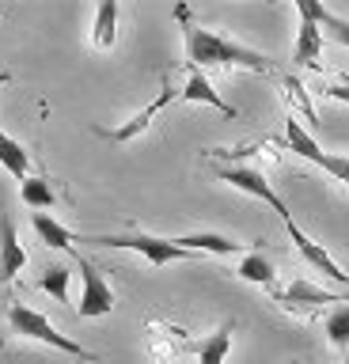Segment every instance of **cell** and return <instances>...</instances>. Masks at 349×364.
I'll use <instances>...</instances> for the list:
<instances>
[{
  "label": "cell",
  "instance_id": "9",
  "mask_svg": "<svg viewBox=\"0 0 349 364\" xmlns=\"http://www.w3.org/2000/svg\"><path fill=\"white\" fill-rule=\"evenodd\" d=\"M23 266H27V250L19 243V232H16L12 216L0 213V289L8 281H16L23 273Z\"/></svg>",
  "mask_w": 349,
  "mask_h": 364
},
{
  "label": "cell",
  "instance_id": "2",
  "mask_svg": "<svg viewBox=\"0 0 349 364\" xmlns=\"http://www.w3.org/2000/svg\"><path fill=\"white\" fill-rule=\"evenodd\" d=\"M8 323H12V330H16L19 338H31V341H42V346H53V349L69 353V357H80V360H87V364L99 360V353L76 346V341L65 338L46 315L35 311V307H27V304H12V307H8Z\"/></svg>",
  "mask_w": 349,
  "mask_h": 364
},
{
  "label": "cell",
  "instance_id": "12",
  "mask_svg": "<svg viewBox=\"0 0 349 364\" xmlns=\"http://www.w3.org/2000/svg\"><path fill=\"white\" fill-rule=\"evenodd\" d=\"M178 247H186V250H194V255H243L247 243H235V239L228 235H217V232H194V235H178L175 239Z\"/></svg>",
  "mask_w": 349,
  "mask_h": 364
},
{
  "label": "cell",
  "instance_id": "5",
  "mask_svg": "<svg viewBox=\"0 0 349 364\" xmlns=\"http://www.w3.org/2000/svg\"><path fill=\"white\" fill-rule=\"evenodd\" d=\"M285 136H289V148L296 156H304V159H311L315 167H323L326 175H334L342 186H349V156H334V152H323L319 144H315V136L304 129V125L296 122V118H289L285 122Z\"/></svg>",
  "mask_w": 349,
  "mask_h": 364
},
{
  "label": "cell",
  "instance_id": "24",
  "mask_svg": "<svg viewBox=\"0 0 349 364\" xmlns=\"http://www.w3.org/2000/svg\"><path fill=\"white\" fill-rule=\"evenodd\" d=\"M323 95H326V99H338V102H349V80H342V84H331V87H323Z\"/></svg>",
  "mask_w": 349,
  "mask_h": 364
},
{
  "label": "cell",
  "instance_id": "10",
  "mask_svg": "<svg viewBox=\"0 0 349 364\" xmlns=\"http://www.w3.org/2000/svg\"><path fill=\"white\" fill-rule=\"evenodd\" d=\"M175 99H178V95H175V87H171V84H163V91H160V95H156L149 107L137 114V118H129L126 125H118V129H103V136H107V141H114V144L133 141V136H141V133L152 125L156 114H163V107H167V102H175Z\"/></svg>",
  "mask_w": 349,
  "mask_h": 364
},
{
  "label": "cell",
  "instance_id": "18",
  "mask_svg": "<svg viewBox=\"0 0 349 364\" xmlns=\"http://www.w3.org/2000/svg\"><path fill=\"white\" fill-rule=\"evenodd\" d=\"M19 198H23V205H27V209H35V213H46V209H53V201H58V193H53L50 178H27V182H19Z\"/></svg>",
  "mask_w": 349,
  "mask_h": 364
},
{
  "label": "cell",
  "instance_id": "22",
  "mask_svg": "<svg viewBox=\"0 0 349 364\" xmlns=\"http://www.w3.org/2000/svg\"><path fill=\"white\" fill-rule=\"evenodd\" d=\"M319 23H323L326 31H331V38H334L338 46H349V19L334 16L331 8H319Z\"/></svg>",
  "mask_w": 349,
  "mask_h": 364
},
{
  "label": "cell",
  "instance_id": "7",
  "mask_svg": "<svg viewBox=\"0 0 349 364\" xmlns=\"http://www.w3.org/2000/svg\"><path fill=\"white\" fill-rule=\"evenodd\" d=\"M281 224H285L289 239H292V243H296L300 258L308 262L311 269H319L323 277H331V281H338V284H345V289H349V273H345L342 266H338V262H334L331 255H326V250H323V243H315V239H311L308 232H304V228H300L296 220H292V216H285V220H281Z\"/></svg>",
  "mask_w": 349,
  "mask_h": 364
},
{
  "label": "cell",
  "instance_id": "8",
  "mask_svg": "<svg viewBox=\"0 0 349 364\" xmlns=\"http://www.w3.org/2000/svg\"><path fill=\"white\" fill-rule=\"evenodd\" d=\"M76 266H80V281H84V292H80V318H99V315H110V307H114V292H110V284L103 281V273H99L87 258L76 255Z\"/></svg>",
  "mask_w": 349,
  "mask_h": 364
},
{
  "label": "cell",
  "instance_id": "16",
  "mask_svg": "<svg viewBox=\"0 0 349 364\" xmlns=\"http://www.w3.org/2000/svg\"><path fill=\"white\" fill-rule=\"evenodd\" d=\"M277 296V304H285V307H292V304H349V300H342V296H334V292H323V289H315V284H308V281H292L285 292H274Z\"/></svg>",
  "mask_w": 349,
  "mask_h": 364
},
{
  "label": "cell",
  "instance_id": "6",
  "mask_svg": "<svg viewBox=\"0 0 349 364\" xmlns=\"http://www.w3.org/2000/svg\"><path fill=\"white\" fill-rule=\"evenodd\" d=\"M217 178L228 182V186H235V190H243V193H251V198H258V201H266L269 209L281 216V220H285V216H292L289 205L281 201V193L266 182L262 171H254V167H217Z\"/></svg>",
  "mask_w": 349,
  "mask_h": 364
},
{
  "label": "cell",
  "instance_id": "21",
  "mask_svg": "<svg viewBox=\"0 0 349 364\" xmlns=\"http://www.w3.org/2000/svg\"><path fill=\"white\" fill-rule=\"evenodd\" d=\"M69 277H73L69 266H50V269L38 277V289L50 292L58 304H69Z\"/></svg>",
  "mask_w": 349,
  "mask_h": 364
},
{
  "label": "cell",
  "instance_id": "25",
  "mask_svg": "<svg viewBox=\"0 0 349 364\" xmlns=\"http://www.w3.org/2000/svg\"><path fill=\"white\" fill-rule=\"evenodd\" d=\"M8 80H12V73H0V87H4V84H8Z\"/></svg>",
  "mask_w": 349,
  "mask_h": 364
},
{
  "label": "cell",
  "instance_id": "17",
  "mask_svg": "<svg viewBox=\"0 0 349 364\" xmlns=\"http://www.w3.org/2000/svg\"><path fill=\"white\" fill-rule=\"evenodd\" d=\"M31 224H35V232H38V239L46 247H53V250H73V232L65 224H58L50 213H35L31 216Z\"/></svg>",
  "mask_w": 349,
  "mask_h": 364
},
{
  "label": "cell",
  "instance_id": "1",
  "mask_svg": "<svg viewBox=\"0 0 349 364\" xmlns=\"http://www.w3.org/2000/svg\"><path fill=\"white\" fill-rule=\"evenodd\" d=\"M178 23H183V38H186V65L190 68H247V73H274L266 53L251 50V46L228 38V34L205 31L190 19V8H175Z\"/></svg>",
  "mask_w": 349,
  "mask_h": 364
},
{
  "label": "cell",
  "instance_id": "3",
  "mask_svg": "<svg viewBox=\"0 0 349 364\" xmlns=\"http://www.w3.org/2000/svg\"><path fill=\"white\" fill-rule=\"evenodd\" d=\"M84 243H99V247H118V250H137L152 262V266H167V262H186V258H198L194 250L178 247L175 239H160V235H92Z\"/></svg>",
  "mask_w": 349,
  "mask_h": 364
},
{
  "label": "cell",
  "instance_id": "14",
  "mask_svg": "<svg viewBox=\"0 0 349 364\" xmlns=\"http://www.w3.org/2000/svg\"><path fill=\"white\" fill-rule=\"evenodd\" d=\"M232 334H235V323H224L220 330H213L209 338H201L194 346L198 364H224V357H228V349H232Z\"/></svg>",
  "mask_w": 349,
  "mask_h": 364
},
{
  "label": "cell",
  "instance_id": "15",
  "mask_svg": "<svg viewBox=\"0 0 349 364\" xmlns=\"http://www.w3.org/2000/svg\"><path fill=\"white\" fill-rule=\"evenodd\" d=\"M0 167L8 171L12 178L19 182H27V171H31V156H27V148L16 141L12 133H4L0 129Z\"/></svg>",
  "mask_w": 349,
  "mask_h": 364
},
{
  "label": "cell",
  "instance_id": "23",
  "mask_svg": "<svg viewBox=\"0 0 349 364\" xmlns=\"http://www.w3.org/2000/svg\"><path fill=\"white\" fill-rule=\"evenodd\" d=\"M285 87H289V95H292V99H296V102H300V110H304V118H308L311 125H315V122H319V118H315V110H311V102H308V95H304V84H300V80H296V76H285Z\"/></svg>",
  "mask_w": 349,
  "mask_h": 364
},
{
  "label": "cell",
  "instance_id": "19",
  "mask_svg": "<svg viewBox=\"0 0 349 364\" xmlns=\"http://www.w3.org/2000/svg\"><path fill=\"white\" fill-rule=\"evenodd\" d=\"M235 273H240L243 281H251V284H274V262H269L266 255H258V250H247Z\"/></svg>",
  "mask_w": 349,
  "mask_h": 364
},
{
  "label": "cell",
  "instance_id": "11",
  "mask_svg": "<svg viewBox=\"0 0 349 364\" xmlns=\"http://www.w3.org/2000/svg\"><path fill=\"white\" fill-rule=\"evenodd\" d=\"M178 99H183V102H209V107H217L224 118H240V110H235L232 102H224L217 91H213L209 76L201 73V68H190V65H186V87L178 91Z\"/></svg>",
  "mask_w": 349,
  "mask_h": 364
},
{
  "label": "cell",
  "instance_id": "20",
  "mask_svg": "<svg viewBox=\"0 0 349 364\" xmlns=\"http://www.w3.org/2000/svg\"><path fill=\"white\" fill-rule=\"evenodd\" d=\"M326 338H331V346L334 349H349V304H338L331 315H326Z\"/></svg>",
  "mask_w": 349,
  "mask_h": 364
},
{
  "label": "cell",
  "instance_id": "4",
  "mask_svg": "<svg viewBox=\"0 0 349 364\" xmlns=\"http://www.w3.org/2000/svg\"><path fill=\"white\" fill-rule=\"evenodd\" d=\"M319 8L315 0H296V16H300V31H296V46H292V65L296 68H319L323 61V23H319Z\"/></svg>",
  "mask_w": 349,
  "mask_h": 364
},
{
  "label": "cell",
  "instance_id": "13",
  "mask_svg": "<svg viewBox=\"0 0 349 364\" xmlns=\"http://www.w3.org/2000/svg\"><path fill=\"white\" fill-rule=\"evenodd\" d=\"M92 42H95V50H110V46L118 42V0H103V4L95 8Z\"/></svg>",
  "mask_w": 349,
  "mask_h": 364
}]
</instances>
